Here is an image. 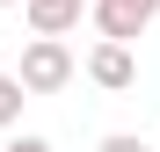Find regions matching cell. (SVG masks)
<instances>
[{
	"mask_svg": "<svg viewBox=\"0 0 160 152\" xmlns=\"http://www.w3.org/2000/svg\"><path fill=\"white\" fill-rule=\"evenodd\" d=\"M0 7H22V0H0Z\"/></svg>",
	"mask_w": 160,
	"mask_h": 152,
	"instance_id": "ba28073f",
	"label": "cell"
},
{
	"mask_svg": "<svg viewBox=\"0 0 160 152\" xmlns=\"http://www.w3.org/2000/svg\"><path fill=\"white\" fill-rule=\"evenodd\" d=\"M73 72H80V65H73V51H66V44L29 36V44H22V72H15V87H22V94H58Z\"/></svg>",
	"mask_w": 160,
	"mask_h": 152,
	"instance_id": "6da1fadb",
	"label": "cell"
},
{
	"mask_svg": "<svg viewBox=\"0 0 160 152\" xmlns=\"http://www.w3.org/2000/svg\"><path fill=\"white\" fill-rule=\"evenodd\" d=\"M95 152H146V138H131V131H109V138H102Z\"/></svg>",
	"mask_w": 160,
	"mask_h": 152,
	"instance_id": "8992f818",
	"label": "cell"
},
{
	"mask_svg": "<svg viewBox=\"0 0 160 152\" xmlns=\"http://www.w3.org/2000/svg\"><path fill=\"white\" fill-rule=\"evenodd\" d=\"M8 152H51V138H15Z\"/></svg>",
	"mask_w": 160,
	"mask_h": 152,
	"instance_id": "52a82bcc",
	"label": "cell"
},
{
	"mask_svg": "<svg viewBox=\"0 0 160 152\" xmlns=\"http://www.w3.org/2000/svg\"><path fill=\"white\" fill-rule=\"evenodd\" d=\"M88 15H95V29H102V44H138L146 29H153V15H160V0H88Z\"/></svg>",
	"mask_w": 160,
	"mask_h": 152,
	"instance_id": "7a4b0ae2",
	"label": "cell"
},
{
	"mask_svg": "<svg viewBox=\"0 0 160 152\" xmlns=\"http://www.w3.org/2000/svg\"><path fill=\"white\" fill-rule=\"evenodd\" d=\"M80 7H88V0H22L29 36H51V44H66V29L80 22Z\"/></svg>",
	"mask_w": 160,
	"mask_h": 152,
	"instance_id": "277c9868",
	"label": "cell"
},
{
	"mask_svg": "<svg viewBox=\"0 0 160 152\" xmlns=\"http://www.w3.org/2000/svg\"><path fill=\"white\" fill-rule=\"evenodd\" d=\"M88 80L109 87V94H124V87H138V58H131L124 44H95L88 51Z\"/></svg>",
	"mask_w": 160,
	"mask_h": 152,
	"instance_id": "3957f363",
	"label": "cell"
},
{
	"mask_svg": "<svg viewBox=\"0 0 160 152\" xmlns=\"http://www.w3.org/2000/svg\"><path fill=\"white\" fill-rule=\"evenodd\" d=\"M22 101H29V94L15 87V72H0V131H8V123H22Z\"/></svg>",
	"mask_w": 160,
	"mask_h": 152,
	"instance_id": "5b68a950",
	"label": "cell"
}]
</instances>
